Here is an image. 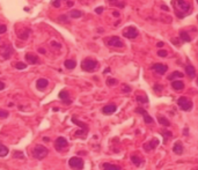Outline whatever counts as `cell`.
Returning <instances> with one entry per match:
<instances>
[{"label": "cell", "mask_w": 198, "mask_h": 170, "mask_svg": "<svg viewBox=\"0 0 198 170\" xmlns=\"http://www.w3.org/2000/svg\"><path fill=\"white\" fill-rule=\"evenodd\" d=\"M196 1H197V4H198V0H196Z\"/></svg>", "instance_id": "52"}, {"label": "cell", "mask_w": 198, "mask_h": 170, "mask_svg": "<svg viewBox=\"0 0 198 170\" xmlns=\"http://www.w3.org/2000/svg\"><path fill=\"white\" fill-rule=\"evenodd\" d=\"M81 15H82L81 10H72L70 13V16L73 18V19H79V18H81Z\"/></svg>", "instance_id": "27"}, {"label": "cell", "mask_w": 198, "mask_h": 170, "mask_svg": "<svg viewBox=\"0 0 198 170\" xmlns=\"http://www.w3.org/2000/svg\"><path fill=\"white\" fill-rule=\"evenodd\" d=\"M184 134H185V136H188V128H185V130H184Z\"/></svg>", "instance_id": "47"}, {"label": "cell", "mask_w": 198, "mask_h": 170, "mask_svg": "<svg viewBox=\"0 0 198 170\" xmlns=\"http://www.w3.org/2000/svg\"><path fill=\"white\" fill-rule=\"evenodd\" d=\"M138 29L135 28V27H132V26H130V27H126L124 30H123V36L125 38H129V39H133V38H135L137 36H138Z\"/></svg>", "instance_id": "5"}, {"label": "cell", "mask_w": 198, "mask_h": 170, "mask_svg": "<svg viewBox=\"0 0 198 170\" xmlns=\"http://www.w3.org/2000/svg\"><path fill=\"white\" fill-rule=\"evenodd\" d=\"M110 72V68H106V71H104V73H109Z\"/></svg>", "instance_id": "48"}, {"label": "cell", "mask_w": 198, "mask_h": 170, "mask_svg": "<svg viewBox=\"0 0 198 170\" xmlns=\"http://www.w3.org/2000/svg\"><path fill=\"white\" fill-rule=\"evenodd\" d=\"M158 122H159L160 125H162V126H166V127H168L170 123H169V120L166 117L164 116H161V115H158Z\"/></svg>", "instance_id": "19"}, {"label": "cell", "mask_w": 198, "mask_h": 170, "mask_svg": "<svg viewBox=\"0 0 198 170\" xmlns=\"http://www.w3.org/2000/svg\"><path fill=\"white\" fill-rule=\"evenodd\" d=\"M172 87L175 90H182L184 88V83L181 80H174L172 81Z\"/></svg>", "instance_id": "17"}, {"label": "cell", "mask_w": 198, "mask_h": 170, "mask_svg": "<svg viewBox=\"0 0 198 170\" xmlns=\"http://www.w3.org/2000/svg\"><path fill=\"white\" fill-rule=\"evenodd\" d=\"M175 78H183V73H181V72H179V71H174L170 75L168 76V80H175Z\"/></svg>", "instance_id": "23"}, {"label": "cell", "mask_w": 198, "mask_h": 170, "mask_svg": "<svg viewBox=\"0 0 198 170\" xmlns=\"http://www.w3.org/2000/svg\"><path fill=\"white\" fill-rule=\"evenodd\" d=\"M177 105H179L180 109L183 110V111H190V110L192 109L193 104L191 99H187L185 96H182V97L177 99Z\"/></svg>", "instance_id": "4"}, {"label": "cell", "mask_w": 198, "mask_h": 170, "mask_svg": "<svg viewBox=\"0 0 198 170\" xmlns=\"http://www.w3.org/2000/svg\"><path fill=\"white\" fill-rule=\"evenodd\" d=\"M161 134L164 136V144H166V142H167V140H168L169 138L173 137V134H172V132H170V131H162V132H161Z\"/></svg>", "instance_id": "28"}, {"label": "cell", "mask_w": 198, "mask_h": 170, "mask_svg": "<svg viewBox=\"0 0 198 170\" xmlns=\"http://www.w3.org/2000/svg\"><path fill=\"white\" fill-rule=\"evenodd\" d=\"M159 144H160L159 140H158L156 138H154V139H153V140H151L150 142L145 144V145H144V148H145V151H152V149H155Z\"/></svg>", "instance_id": "11"}, {"label": "cell", "mask_w": 198, "mask_h": 170, "mask_svg": "<svg viewBox=\"0 0 198 170\" xmlns=\"http://www.w3.org/2000/svg\"><path fill=\"white\" fill-rule=\"evenodd\" d=\"M4 89H5V83L0 81V90H4Z\"/></svg>", "instance_id": "41"}, {"label": "cell", "mask_w": 198, "mask_h": 170, "mask_svg": "<svg viewBox=\"0 0 198 170\" xmlns=\"http://www.w3.org/2000/svg\"><path fill=\"white\" fill-rule=\"evenodd\" d=\"M117 81L115 80V79H108L107 80V85L108 86H112V85H116Z\"/></svg>", "instance_id": "35"}, {"label": "cell", "mask_w": 198, "mask_h": 170, "mask_svg": "<svg viewBox=\"0 0 198 170\" xmlns=\"http://www.w3.org/2000/svg\"><path fill=\"white\" fill-rule=\"evenodd\" d=\"M112 15H114V16H116V18H118V16H119V13H118V12H114Z\"/></svg>", "instance_id": "43"}, {"label": "cell", "mask_w": 198, "mask_h": 170, "mask_svg": "<svg viewBox=\"0 0 198 170\" xmlns=\"http://www.w3.org/2000/svg\"><path fill=\"white\" fill-rule=\"evenodd\" d=\"M6 30H7V28H6L5 24H0V34L6 33Z\"/></svg>", "instance_id": "38"}, {"label": "cell", "mask_w": 198, "mask_h": 170, "mask_svg": "<svg viewBox=\"0 0 198 170\" xmlns=\"http://www.w3.org/2000/svg\"><path fill=\"white\" fill-rule=\"evenodd\" d=\"M161 8H164V10H169V8L166 5H162V6H161Z\"/></svg>", "instance_id": "45"}, {"label": "cell", "mask_w": 198, "mask_h": 170, "mask_svg": "<svg viewBox=\"0 0 198 170\" xmlns=\"http://www.w3.org/2000/svg\"><path fill=\"white\" fill-rule=\"evenodd\" d=\"M172 4H173L175 14L177 15V18H180V19H183L192 12L191 4L187 2L185 0H172Z\"/></svg>", "instance_id": "1"}, {"label": "cell", "mask_w": 198, "mask_h": 170, "mask_svg": "<svg viewBox=\"0 0 198 170\" xmlns=\"http://www.w3.org/2000/svg\"><path fill=\"white\" fill-rule=\"evenodd\" d=\"M48 80H46V79H43V78H42V79H39V80H37V83H36V87H37V88H38V89H44V88H45V87H46V86H48Z\"/></svg>", "instance_id": "21"}, {"label": "cell", "mask_w": 198, "mask_h": 170, "mask_svg": "<svg viewBox=\"0 0 198 170\" xmlns=\"http://www.w3.org/2000/svg\"><path fill=\"white\" fill-rule=\"evenodd\" d=\"M180 38L183 41V42H190L191 41V37H190V35H189L187 31H184V30H182V31H180Z\"/></svg>", "instance_id": "22"}, {"label": "cell", "mask_w": 198, "mask_h": 170, "mask_svg": "<svg viewBox=\"0 0 198 170\" xmlns=\"http://www.w3.org/2000/svg\"><path fill=\"white\" fill-rule=\"evenodd\" d=\"M26 67H27V65L23 64V63H18V64L15 65V68H18V70H24Z\"/></svg>", "instance_id": "32"}, {"label": "cell", "mask_w": 198, "mask_h": 170, "mask_svg": "<svg viewBox=\"0 0 198 170\" xmlns=\"http://www.w3.org/2000/svg\"><path fill=\"white\" fill-rule=\"evenodd\" d=\"M131 162H132L135 165H137V167H139V165L143 163V160H141V159H139L137 155H132V156H131Z\"/></svg>", "instance_id": "24"}, {"label": "cell", "mask_w": 198, "mask_h": 170, "mask_svg": "<svg viewBox=\"0 0 198 170\" xmlns=\"http://www.w3.org/2000/svg\"><path fill=\"white\" fill-rule=\"evenodd\" d=\"M115 1H117V0H109V2H111V4H112V2H115Z\"/></svg>", "instance_id": "51"}, {"label": "cell", "mask_w": 198, "mask_h": 170, "mask_svg": "<svg viewBox=\"0 0 198 170\" xmlns=\"http://www.w3.org/2000/svg\"><path fill=\"white\" fill-rule=\"evenodd\" d=\"M67 5H68V6H72V5H73V2H71V1H68Z\"/></svg>", "instance_id": "50"}, {"label": "cell", "mask_w": 198, "mask_h": 170, "mask_svg": "<svg viewBox=\"0 0 198 170\" xmlns=\"http://www.w3.org/2000/svg\"><path fill=\"white\" fill-rule=\"evenodd\" d=\"M24 58H26V60H27L28 64H30V65H35V64H37V63H38V58H37L36 56L30 55V53H27Z\"/></svg>", "instance_id": "16"}, {"label": "cell", "mask_w": 198, "mask_h": 170, "mask_svg": "<svg viewBox=\"0 0 198 170\" xmlns=\"http://www.w3.org/2000/svg\"><path fill=\"white\" fill-rule=\"evenodd\" d=\"M184 151V147H183V144L181 141H176L175 142V145L173 146V152H174L175 154H177V155H181Z\"/></svg>", "instance_id": "14"}, {"label": "cell", "mask_w": 198, "mask_h": 170, "mask_svg": "<svg viewBox=\"0 0 198 170\" xmlns=\"http://www.w3.org/2000/svg\"><path fill=\"white\" fill-rule=\"evenodd\" d=\"M106 42L109 47H124L123 41H122L119 37H117V36H112V37L108 38Z\"/></svg>", "instance_id": "6"}, {"label": "cell", "mask_w": 198, "mask_h": 170, "mask_svg": "<svg viewBox=\"0 0 198 170\" xmlns=\"http://www.w3.org/2000/svg\"><path fill=\"white\" fill-rule=\"evenodd\" d=\"M72 122L74 124H77L79 127L81 128V130H85V131H88V126H87V124H85V123H82V122H80V120H78V118L75 117V116H73L72 117Z\"/></svg>", "instance_id": "18"}, {"label": "cell", "mask_w": 198, "mask_h": 170, "mask_svg": "<svg viewBox=\"0 0 198 170\" xmlns=\"http://www.w3.org/2000/svg\"><path fill=\"white\" fill-rule=\"evenodd\" d=\"M152 70L156 73V74H160V75H162L164 74L167 70H168V67L166 66V65H162V64H154L153 66H152Z\"/></svg>", "instance_id": "10"}, {"label": "cell", "mask_w": 198, "mask_h": 170, "mask_svg": "<svg viewBox=\"0 0 198 170\" xmlns=\"http://www.w3.org/2000/svg\"><path fill=\"white\" fill-rule=\"evenodd\" d=\"M137 101H138L139 103H148V99H147V96L138 95V96H137Z\"/></svg>", "instance_id": "29"}, {"label": "cell", "mask_w": 198, "mask_h": 170, "mask_svg": "<svg viewBox=\"0 0 198 170\" xmlns=\"http://www.w3.org/2000/svg\"><path fill=\"white\" fill-rule=\"evenodd\" d=\"M162 89H164V87H162L161 85H155L154 86V90L156 91V93H160Z\"/></svg>", "instance_id": "37"}, {"label": "cell", "mask_w": 198, "mask_h": 170, "mask_svg": "<svg viewBox=\"0 0 198 170\" xmlns=\"http://www.w3.org/2000/svg\"><path fill=\"white\" fill-rule=\"evenodd\" d=\"M59 99H62L63 102H65L66 104H71L72 103V99H70V94H68L67 90H62L60 93H59Z\"/></svg>", "instance_id": "12"}, {"label": "cell", "mask_w": 198, "mask_h": 170, "mask_svg": "<svg viewBox=\"0 0 198 170\" xmlns=\"http://www.w3.org/2000/svg\"><path fill=\"white\" fill-rule=\"evenodd\" d=\"M8 154V148L0 144V157H5Z\"/></svg>", "instance_id": "26"}, {"label": "cell", "mask_w": 198, "mask_h": 170, "mask_svg": "<svg viewBox=\"0 0 198 170\" xmlns=\"http://www.w3.org/2000/svg\"><path fill=\"white\" fill-rule=\"evenodd\" d=\"M135 112H137V113H141V115H143V117H144V122H145L146 124L153 123V117H151L150 115H148V112L146 111L145 109H143V108H137V110H135Z\"/></svg>", "instance_id": "9"}, {"label": "cell", "mask_w": 198, "mask_h": 170, "mask_svg": "<svg viewBox=\"0 0 198 170\" xmlns=\"http://www.w3.org/2000/svg\"><path fill=\"white\" fill-rule=\"evenodd\" d=\"M51 4H52L55 7H57V8H58V7H60V0H52V1H51Z\"/></svg>", "instance_id": "36"}, {"label": "cell", "mask_w": 198, "mask_h": 170, "mask_svg": "<svg viewBox=\"0 0 198 170\" xmlns=\"http://www.w3.org/2000/svg\"><path fill=\"white\" fill-rule=\"evenodd\" d=\"M197 85H198V80H197Z\"/></svg>", "instance_id": "53"}, {"label": "cell", "mask_w": 198, "mask_h": 170, "mask_svg": "<svg viewBox=\"0 0 198 170\" xmlns=\"http://www.w3.org/2000/svg\"><path fill=\"white\" fill-rule=\"evenodd\" d=\"M67 145H68V142L65 138L59 137V138H57V140H56V142H55V148H56L57 151H62V149H64V148H66Z\"/></svg>", "instance_id": "8"}, {"label": "cell", "mask_w": 198, "mask_h": 170, "mask_svg": "<svg viewBox=\"0 0 198 170\" xmlns=\"http://www.w3.org/2000/svg\"><path fill=\"white\" fill-rule=\"evenodd\" d=\"M43 140H44V141H46V142H48L49 140H50V139H49V138H43Z\"/></svg>", "instance_id": "49"}, {"label": "cell", "mask_w": 198, "mask_h": 170, "mask_svg": "<svg viewBox=\"0 0 198 170\" xmlns=\"http://www.w3.org/2000/svg\"><path fill=\"white\" fill-rule=\"evenodd\" d=\"M158 56L159 57H167L168 56V52L166 51V50H159V51H158Z\"/></svg>", "instance_id": "34"}, {"label": "cell", "mask_w": 198, "mask_h": 170, "mask_svg": "<svg viewBox=\"0 0 198 170\" xmlns=\"http://www.w3.org/2000/svg\"><path fill=\"white\" fill-rule=\"evenodd\" d=\"M116 110H117V107L115 104H108V105L102 108V112L104 113V115H111V113L115 112Z\"/></svg>", "instance_id": "13"}, {"label": "cell", "mask_w": 198, "mask_h": 170, "mask_svg": "<svg viewBox=\"0 0 198 170\" xmlns=\"http://www.w3.org/2000/svg\"><path fill=\"white\" fill-rule=\"evenodd\" d=\"M102 168H103V169H115V170L121 169V167L115 164H110V163H103V164H102Z\"/></svg>", "instance_id": "25"}, {"label": "cell", "mask_w": 198, "mask_h": 170, "mask_svg": "<svg viewBox=\"0 0 198 170\" xmlns=\"http://www.w3.org/2000/svg\"><path fill=\"white\" fill-rule=\"evenodd\" d=\"M164 42H159V43H158V44H156V45H158V47H164Z\"/></svg>", "instance_id": "44"}, {"label": "cell", "mask_w": 198, "mask_h": 170, "mask_svg": "<svg viewBox=\"0 0 198 170\" xmlns=\"http://www.w3.org/2000/svg\"><path fill=\"white\" fill-rule=\"evenodd\" d=\"M38 51L41 52V53H45V50H44V49H39Z\"/></svg>", "instance_id": "46"}, {"label": "cell", "mask_w": 198, "mask_h": 170, "mask_svg": "<svg viewBox=\"0 0 198 170\" xmlns=\"http://www.w3.org/2000/svg\"><path fill=\"white\" fill-rule=\"evenodd\" d=\"M52 45H53V47H60V44H58V43H57V42H52Z\"/></svg>", "instance_id": "42"}, {"label": "cell", "mask_w": 198, "mask_h": 170, "mask_svg": "<svg viewBox=\"0 0 198 170\" xmlns=\"http://www.w3.org/2000/svg\"><path fill=\"white\" fill-rule=\"evenodd\" d=\"M8 115H10V112H8V111L0 109V118H2V119L7 118V117H8Z\"/></svg>", "instance_id": "30"}, {"label": "cell", "mask_w": 198, "mask_h": 170, "mask_svg": "<svg viewBox=\"0 0 198 170\" xmlns=\"http://www.w3.org/2000/svg\"><path fill=\"white\" fill-rule=\"evenodd\" d=\"M29 33H30V30H26V31H23L22 34H20L19 38H21V39H27L28 36H29Z\"/></svg>", "instance_id": "31"}, {"label": "cell", "mask_w": 198, "mask_h": 170, "mask_svg": "<svg viewBox=\"0 0 198 170\" xmlns=\"http://www.w3.org/2000/svg\"><path fill=\"white\" fill-rule=\"evenodd\" d=\"M95 12H96L97 14H102V12H103V8H102V7H97L96 10H95Z\"/></svg>", "instance_id": "39"}, {"label": "cell", "mask_w": 198, "mask_h": 170, "mask_svg": "<svg viewBox=\"0 0 198 170\" xmlns=\"http://www.w3.org/2000/svg\"><path fill=\"white\" fill-rule=\"evenodd\" d=\"M97 67V62L92 58H86L81 63V68L86 72H93Z\"/></svg>", "instance_id": "3"}, {"label": "cell", "mask_w": 198, "mask_h": 170, "mask_svg": "<svg viewBox=\"0 0 198 170\" xmlns=\"http://www.w3.org/2000/svg\"><path fill=\"white\" fill-rule=\"evenodd\" d=\"M13 156H14V157H20V159H23V157H24L23 153H22V152H18V151L14 152Z\"/></svg>", "instance_id": "33"}, {"label": "cell", "mask_w": 198, "mask_h": 170, "mask_svg": "<svg viewBox=\"0 0 198 170\" xmlns=\"http://www.w3.org/2000/svg\"><path fill=\"white\" fill-rule=\"evenodd\" d=\"M68 164L73 169H82L83 168V160L80 157H71L68 161Z\"/></svg>", "instance_id": "7"}, {"label": "cell", "mask_w": 198, "mask_h": 170, "mask_svg": "<svg viewBox=\"0 0 198 170\" xmlns=\"http://www.w3.org/2000/svg\"><path fill=\"white\" fill-rule=\"evenodd\" d=\"M185 73H187V75L190 78V79H192L196 76V70H195V67L192 65H187L185 66Z\"/></svg>", "instance_id": "15"}, {"label": "cell", "mask_w": 198, "mask_h": 170, "mask_svg": "<svg viewBox=\"0 0 198 170\" xmlns=\"http://www.w3.org/2000/svg\"><path fill=\"white\" fill-rule=\"evenodd\" d=\"M130 87H127V86H124V87H123V91H126V93H129V91H130Z\"/></svg>", "instance_id": "40"}, {"label": "cell", "mask_w": 198, "mask_h": 170, "mask_svg": "<svg viewBox=\"0 0 198 170\" xmlns=\"http://www.w3.org/2000/svg\"><path fill=\"white\" fill-rule=\"evenodd\" d=\"M49 154V149L43 145H36L33 149V156L37 160H43L45 156Z\"/></svg>", "instance_id": "2"}, {"label": "cell", "mask_w": 198, "mask_h": 170, "mask_svg": "<svg viewBox=\"0 0 198 170\" xmlns=\"http://www.w3.org/2000/svg\"><path fill=\"white\" fill-rule=\"evenodd\" d=\"M64 65H65V67H66L67 70H73L74 67L77 66V62L73 60V59H68V60H65V62H64Z\"/></svg>", "instance_id": "20"}]
</instances>
